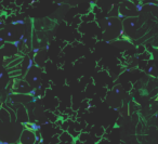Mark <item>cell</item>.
Masks as SVG:
<instances>
[{"label":"cell","instance_id":"cell-1","mask_svg":"<svg viewBox=\"0 0 158 144\" xmlns=\"http://www.w3.org/2000/svg\"><path fill=\"white\" fill-rule=\"evenodd\" d=\"M99 26L102 31V38L105 41L117 40L123 34V21L119 16H108L99 21Z\"/></svg>","mask_w":158,"mask_h":144},{"label":"cell","instance_id":"cell-2","mask_svg":"<svg viewBox=\"0 0 158 144\" xmlns=\"http://www.w3.org/2000/svg\"><path fill=\"white\" fill-rule=\"evenodd\" d=\"M27 26L25 23H11L3 26L0 32V39L3 44H19L23 41L26 36Z\"/></svg>","mask_w":158,"mask_h":144},{"label":"cell","instance_id":"cell-3","mask_svg":"<svg viewBox=\"0 0 158 144\" xmlns=\"http://www.w3.org/2000/svg\"><path fill=\"white\" fill-rule=\"evenodd\" d=\"M25 127L18 120H11L8 122H1L0 125V138L2 144L19 143L21 134Z\"/></svg>","mask_w":158,"mask_h":144},{"label":"cell","instance_id":"cell-4","mask_svg":"<svg viewBox=\"0 0 158 144\" xmlns=\"http://www.w3.org/2000/svg\"><path fill=\"white\" fill-rule=\"evenodd\" d=\"M123 34L130 38H135L139 32L142 31L144 25V20L141 16H134V18H128L123 20Z\"/></svg>","mask_w":158,"mask_h":144},{"label":"cell","instance_id":"cell-5","mask_svg":"<svg viewBox=\"0 0 158 144\" xmlns=\"http://www.w3.org/2000/svg\"><path fill=\"white\" fill-rule=\"evenodd\" d=\"M118 13L119 18H134V16H140L141 10L132 0H121L118 6Z\"/></svg>","mask_w":158,"mask_h":144},{"label":"cell","instance_id":"cell-6","mask_svg":"<svg viewBox=\"0 0 158 144\" xmlns=\"http://www.w3.org/2000/svg\"><path fill=\"white\" fill-rule=\"evenodd\" d=\"M41 74H42L41 67H39V66L34 64V65L27 70L26 74L23 76V79H25V80L31 85V87L35 90V89H38V88L40 87V85H41Z\"/></svg>","mask_w":158,"mask_h":144},{"label":"cell","instance_id":"cell-7","mask_svg":"<svg viewBox=\"0 0 158 144\" xmlns=\"http://www.w3.org/2000/svg\"><path fill=\"white\" fill-rule=\"evenodd\" d=\"M33 88L31 87L28 83H27L25 79H18V80L14 81V83L12 85V91L14 93L19 94H31L33 91Z\"/></svg>","mask_w":158,"mask_h":144},{"label":"cell","instance_id":"cell-8","mask_svg":"<svg viewBox=\"0 0 158 144\" xmlns=\"http://www.w3.org/2000/svg\"><path fill=\"white\" fill-rule=\"evenodd\" d=\"M20 51L18 44H10V42H6L1 47V54H2L3 59H7V57H15L16 54Z\"/></svg>","mask_w":158,"mask_h":144},{"label":"cell","instance_id":"cell-9","mask_svg":"<svg viewBox=\"0 0 158 144\" xmlns=\"http://www.w3.org/2000/svg\"><path fill=\"white\" fill-rule=\"evenodd\" d=\"M36 142H37V135H36L35 131L25 128L24 130H23L22 134H21L19 143L20 144H36Z\"/></svg>","mask_w":158,"mask_h":144},{"label":"cell","instance_id":"cell-10","mask_svg":"<svg viewBox=\"0 0 158 144\" xmlns=\"http://www.w3.org/2000/svg\"><path fill=\"white\" fill-rule=\"evenodd\" d=\"M47 60V51L44 50V49H40L36 52V54L34 55V62L37 66L39 67H42L46 63Z\"/></svg>","mask_w":158,"mask_h":144},{"label":"cell","instance_id":"cell-11","mask_svg":"<svg viewBox=\"0 0 158 144\" xmlns=\"http://www.w3.org/2000/svg\"><path fill=\"white\" fill-rule=\"evenodd\" d=\"M67 5L75 7V6L84 5V3H97L98 0H67Z\"/></svg>","mask_w":158,"mask_h":144},{"label":"cell","instance_id":"cell-12","mask_svg":"<svg viewBox=\"0 0 158 144\" xmlns=\"http://www.w3.org/2000/svg\"><path fill=\"white\" fill-rule=\"evenodd\" d=\"M0 118H1V122L11 121V119H10L9 111H7V109H5V108H1V113H0Z\"/></svg>","mask_w":158,"mask_h":144},{"label":"cell","instance_id":"cell-13","mask_svg":"<svg viewBox=\"0 0 158 144\" xmlns=\"http://www.w3.org/2000/svg\"><path fill=\"white\" fill-rule=\"evenodd\" d=\"M1 81H2V87L5 88L7 86V83H9V79H10V76H9V72L7 73L6 68H3L2 72H1Z\"/></svg>","mask_w":158,"mask_h":144},{"label":"cell","instance_id":"cell-14","mask_svg":"<svg viewBox=\"0 0 158 144\" xmlns=\"http://www.w3.org/2000/svg\"><path fill=\"white\" fill-rule=\"evenodd\" d=\"M149 135H151V144H158V128L152 130Z\"/></svg>","mask_w":158,"mask_h":144},{"label":"cell","instance_id":"cell-15","mask_svg":"<svg viewBox=\"0 0 158 144\" xmlns=\"http://www.w3.org/2000/svg\"><path fill=\"white\" fill-rule=\"evenodd\" d=\"M52 1L55 3H63V2H66L67 0H52Z\"/></svg>","mask_w":158,"mask_h":144},{"label":"cell","instance_id":"cell-16","mask_svg":"<svg viewBox=\"0 0 158 144\" xmlns=\"http://www.w3.org/2000/svg\"><path fill=\"white\" fill-rule=\"evenodd\" d=\"M135 1H139V2H140V1H145V0H135Z\"/></svg>","mask_w":158,"mask_h":144},{"label":"cell","instance_id":"cell-17","mask_svg":"<svg viewBox=\"0 0 158 144\" xmlns=\"http://www.w3.org/2000/svg\"><path fill=\"white\" fill-rule=\"evenodd\" d=\"M1 144H2V143H1ZM12 144H20V143H12Z\"/></svg>","mask_w":158,"mask_h":144}]
</instances>
